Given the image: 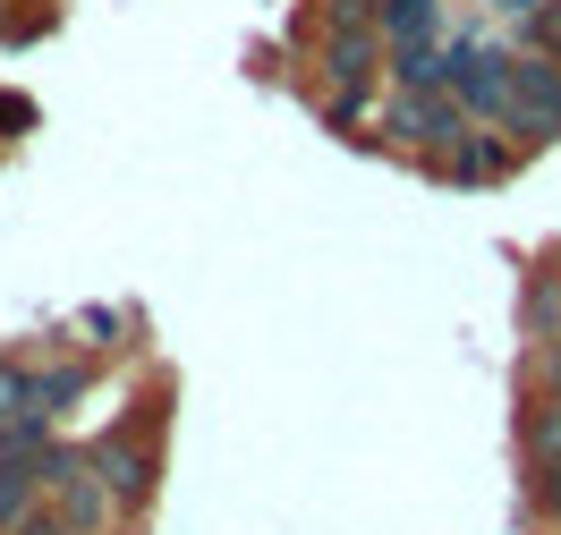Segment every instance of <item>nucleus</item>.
<instances>
[{
  "instance_id": "obj_1",
  "label": "nucleus",
  "mask_w": 561,
  "mask_h": 535,
  "mask_svg": "<svg viewBox=\"0 0 561 535\" xmlns=\"http://www.w3.org/2000/svg\"><path fill=\"white\" fill-rule=\"evenodd\" d=\"M468 128V111L451 103V85H391L383 94V119H375V144H400V153H417L425 171L443 162Z\"/></svg>"
},
{
  "instance_id": "obj_2",
  "label": "nucleus",
  "mask_w": 561,
  "mask_h": 535,
  "mask_svg": "<svg viewBox=\"0 0 561 535\" xmlns=\"http://www.w3.org/2000/svg\"><path fill=\"white\" fill-rule=\"evenodd\" d=\"M85 467H94L128 510H145V501L162 493V442H145V433H128V426L94 433V442H85Z\"/></svg>"
},
{
  "instance_id": "obj_3",
  "label": "nucleus",
  "mask_w": 561,
  "mask_h": 535,
  "mask_svg": "<svg viewBox=\"0 0 561 535\" xmlns=\"http://www.w3.org/2000/svg\"><path fill=\"white\" fill-rule=\"evenodd\" d=\"M511 94H519L511 137H519V144H561V60H545V51H511Z\"/></svg>"
},
{
  "instance_id": "obj_4",
  "label": "nucleus",
  "mask_w": 561,
  "mask_h": 535,
  "mask_svg": "<svg viewBox=\"0 0 561 535\" xmlns=\"http://www.w3.org/2000/svg\"><path fill=\"white\" fill-rule=\"evenodd\" d=\"M383 60H391L383 26H316L323 85H383Z\"/></svg>"
},
{
  "instance_id": "obj_5",
  "label": "nucleus",
  "mask_w": 561,
  "mask_h": 535,
  "mask_svg": "<svg viewBox=\"0 0 561 535\" xmlns=\"http://www.w3.org/2000/svg\"><path fill=\"white\" fill-rule=\"evenodd\" d=\"M519 153H527L519 137H502V128H477V119H468V128H459V144L434 162V178H459V187H502V178L519 171Z\"/></svg>"
},
{
  "instance_id": "obj_6",
  "label": "nucleus",
  "mask_w": 561,
  "mask_h": 535,
  "mask_svg": "<svg viewBox=\"0 0 561 535\" xmlns=\"http://www.w3.org/2000/svg\"><path fill=\"white\" fill-rule=\"evenodd\" d=\"M94 392V365L69 357V365H18V399H9V417H35V426H60V408Z\"/></svg>"
},
{
  "instance_id": "obj_7",
  "label": "nucleus",
  "mask_w": 561,
  "mask_h": 535,
  "mask_svg": "<svg viewBox=\"0 0 561 535\" xmlns=\"http://www.w3.org/2000/svg\"><path fill=\"white\" fill-rule=\"evenodd\" d=\"M51 510L69 519V535H119V527H128V501L111 493V485H103V476H94L85 460H77L69 476L51 485Z\"/></svg>"
},
{
  "instance_id": "obj_8",
  "label": "nucleus",
  "mask_w": 561,
  "mask_h": 535,
  "mask_svg": "<svg viewBox=\"0 0 561 535\" xmlns=\"http://www.w3.org/2000/svg\"><path fill=\"white\" fill-rule=\"evenodd\" d=\"M316 111H323V128H332V137H375V119H383L375 85H323Z\"/></svg>"
},
{
  "instance_id": "obj_9",
  "label": "nucleus",
  "mask_w": 561,
  "mask_h": 535,
  "mask_svg": "<svg viewBox=\"0 0 561 535\" xmlns=\"http://www.w3.org/2000/svg\"><path fill=\"white\" fill-rule=\"evenodd\" d=\"M43 485H51V476H43V451H35V460H0V535L43 501Z\"/></svg>"
},
{
  "instance_id": "obj_10",
  "label": "nucleus",
  "mask_w": 561,
  "mask_h": 535,
  "mask_svg": "<svg viewBox=\"0 0 561 535\" xmlns=\"http://www.w3.org/2000/svg\"><path fill=\"white\" fill-rule=\"evenodd\" d=\"M391 85H443V35H409V43H391V60H383Z\"/></svg>"
},
{
  "instance_id": "obj_11",
  "label": "nucleus",
  "mask_w": 561,
  "mask_h": 535,
  "mask_svg": "<svg viewBox=\"0 0 561 535\" xmlns=\"http://www.w3.org/2000/svg\"><path fill=\"white\" fill-rule=\"evenodd\" d=\"M519 315H527V332H536V340H561V264H536V272H527Z\"/></svg>"
},
{
  "instance_id": "obj_12",
  "label": "nucleus",
  "mask_w": 561,
  "mask_h": 535,
  "mask_svg": "<svg viewBox=\"0 0 561 535\" xmlns=\"http://www.w3.org/2000/svg\"><path fill=\"white\" fill-rule=\"evenodd\" d=\"M519 451H527V467H561V399L536 392V408L519 417Z\"/></svg>"
},
{
  "instance_id": "obj_13",
  "label": "nucleus",
  "mask_w": 561,
  "mask_h": 535,
  "mask_svg": "<svg viewBox=\"0 0 561 535\" xmlns=\"http://www.w3.org/2000/svg\"><path fill=\"white\" fill-rule=\"evenodd\" d=\"M375 18H383V43L443 35V0H375Z\"/></svg>"
},
{
  "instance_id": "obj_14",
  "label": "nucleus",
  "mask_w": 561,
  "mask_h": 535,
  "mask_svg": "<svg viewBox=\"0 0 561 535\" xmlns=\"http://www.w3.org/2000/svg\"><path fill=\"white\" fill-rule=\"evenodd\" d=\"M519 51H545V60H561V0H545L536 18H519Z\"/></svg>"
},
{
  "instance_id": "obj_15",
  "label": "nucleus",
  "mask_w": 561,
  "mask_h": 535,
  "mask_svg": "<svg viewBox=\"0 0 561 535\" xmlns=\"http://www.w3.org/2000/svg\"><path fill=\"white\" fill-rule=\"evenodd\" d=\"M77 332H85V349H119L128 315H119V306H85V315H77Z\"/></svg>"
},
{
  "instance_id": "obj_16",
  "label": "nucleus",
  "mask_w": 561,
  "mask_h": 535,
  "mask_svg": "<svg viewBox=\"0 0 561 535\" xmlns=\"http://www.w3.org/2000/svg\"><path fill=\"white\" fill-rule=\"evenodd\" d=\"M536 392L561 399V340H536Z\"/></svg>"
},
{
  "instance_id": "obj_17",
  "label": "nucleus",
  "mask_w": 561,
  "mask_h": 535,
  "mask_svg": "<svg viewBox=\"0 0 561 535\" xmlns=\"http://www.w3.org/2000/svg\"><path fill=\"white\" fill-rule=\"evenodd\" d=\"M9 535H69V519H60L51 501H35V510H26V519H18V527H9Z\"/></svg>"
},
{
  "instance_id": "obj_18",
  "label": "nucleus",
  "mask_w": 561,
  "mask_h": 535,
  "mask_svg": "<svg viewBox=\"0 0 561 535\" xmlns=\"http://www.w3.org/2000/svg\"><path fill=\"white\" fill-rule=\"evenodd\" d=\"M0 128H35V103L26 94H0Z\"/></svg>"
},
{
  "instance_id": "obj_19",
  "label": "nucleus",
  "mask_w": 561,
  "mask_h": 535,
  "mask_svg": "<svg viewBox=\"0 0 561 535\" xmlns=\"http://www.w3.org/2000/svg\"><path fill=\"white\" fill-rule=\"evenodd\" d=\"M9 399H18V357H0V417H9Z\"/></svg>"
}]
</instances>
